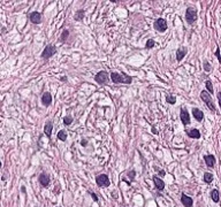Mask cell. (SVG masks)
<instances>
[{
	"label": "cell",
	"mask_w": 221,
	"mask_h": 207,
	"mask_svg": "<svg viewBox=\"0 0 221 207\" xmlns=\"http://www.w3.org/2000/svg\"><path fill=\"white\" fill-rule=\"evenodd\" d=\"M51 102H52V96H51V93L50 92H45L42 96V104L47 107V106L51 105Z\"/></svg>",
	"instance_id": "7c38bea8"
},
{
	"label": "cell",
	"mask_w": 221,
	"mask_h": 207,
	"mask_svg": "<svg viewBox=\"0 0 221 207\" xmlns=\"http://www.w3.org/2000/svg\"><path fill=\"white\" fill-rule=\"evenodd\" d=\"M180 118L182 121V123L184 125H188L190 123V116L188 111L186 109V107H181V112H180Z\"/></svg>",
	"instance_id": "ba28073f"
},
{
	"label": "cell",
	"mask_w": 221,
	"mask_h": 207,
	"mask_svg": "<svg viewBox=\"0 0 221 207\" xmlns=\"http://www.w3.org/2000/svg\"><path fill=\"white\" fill-rule=\"evenodd\" d=\"M152 132H153L154 135H156V134H158V131L156 130V128H154V127H152Z\"/></svg>",
	"instance_id": "836d02e7"
},
{
	"label": "cell",
	"mask_w": 221,
	"mask_h": 207,
	"mask_svg": "<svg viewBox=\"0 0 221 207\" xmlns=\"http://www.w3.org/2000/svg\"><path fill=\"white\" fill-rule=\"evenodd\" d=\"M111 80L115 84H130L132 77L123 73H111Z\"/></svg>",
	"instance_id": "6da1fadb"
},
{
	"label": "cell",
	"mask_w": 221,
	"mask_h": 207,
	"mask_svg": "<svg viewBox=\"0 0 221 207\" xmlns=\"http://www.w3.org/2000/svg\"><path fill=\"white\" fill-rule=\"evenodd\" d=\"M204 160L206 162V166L210 167V168H213L214 165H215V156L212 155V154H207L204 156Z\"/></svg>",
	"instance_id": "4fadbf2b"
},
{
	"label": "cell",
	"mask_w": 221,
	"mask_h": 207,
	"mask_svg": "<svg viewBox=\"0 0 221 207\" xmlns=\"http://www.w3.org/2000/svg\"><path fill=\"white\" fill-rule=\"evenodd\" d=\"M29 19L33 24H40L42 23V14L39 12H32L29 15Z\"/></svg>",
	"instance_id": "30bf717a"
},
{
	"label": "cell",
	"mask_w": 221,
	"mask_h": 207,
	"mask_svg": "<svg viewBox=\"0 0 221 207\" xmlns=\"http://www.w3.org/2000/svg\"><path fill=\"white\" fill-rule=\"evenodd\" d=\"M166 101L170 105H174L176 102V98H175V96H172L170 93H168V94H166Z\"/></svg>",
	"instance_id": "ffe728a7"
},
{
	"label": "cell",
	"mask_w": 221,
	"mask_h": 207,
	"mask_svg": "<svg viewBox=\"0 0 221 207\" xmlns=\"http://www.w3.org/2000/svg\"><path fill=\"white\" fill-rule=\"evenodd\" d=\"M217 97H218V101H219V105H220V108H221V91H219V92H218Z\"/></svg>",
	"instance_id": "1f68e13d"
},
{
	"label": "cell",
	"mask_w": 221,
	"mask_h": 207,
	"mask_svg": "<svg viewBox=\"0 0 221 207\" xmlns=\"http://www.w3.org/2000/svg\"><path fill=\"white\" fill-rule=\"evenodd\" d=\"M159 173H160V175H162V176H163V175H166V172H163V170H160Z\"/></svg>",
	"instance_id": "d590c367"
},
{
	"label": "cell",
	"mask_w": 221,
	"mask_h": 207,
	"mask_svg": "<svg viewBox=\"0 0 221 207\" xmlns=\"http://www.w3.org/2000/svg\"><path fill=\"white\" fill-rule=\"evenodd\" d=\"M203 67H204V70H205V71H211V70H212V67H211V64H210L209 61H205Z\"/></svg>",
	"instance_id": "83f0119b"
},
{
	"label": "cell",
	"mask_w": 221,
	"mask_h": 207,
	"mask_svg": "<svg viewBox=\"0 0 221 207\" xmlns=\"http://www.w3.org/2000/svg\"><path fill=\"white\" fill-rule=\"evenodd\" d=\"M60 80H61L62 82H67V77H66V76H62V77H61Z\"/></svg>",
	"instance_id": "e575fe53"
},
{
	"label": "cell",
	"mask_w": 221,
	"mask_h": 207,
	"mask_svg": "<svg viewBox=\"0 0 221 207\" xmlns=\"http://www.w3.org/2000/svg\"><path fill=\"white\" fill-rule=\"evenodd\" d=\"M21 190H22V192H26V188H24V186H22Z\"/></svg>",
	"instance_id": "8d00e7d4"
},
{
	"label": "cell",
	"mask_w": 221,
	"mask_h": 207,
	"mask_svg": "<svg viewBox=\"0 0 221 207\" xmlns=\"http://www.w3.org/2000/svg\"><path fill=\"white\" fill-rule=\"evenodd\" d=\"M153 28L159 31V32H165L167 28H168V26H167V22H166V20L165 19H157L156 21H154V23H153Z\"/></svg>",
	"instance_id": "8992f818"
},
{
	"label": "cell",
	"mask_w": 221,
	"mask_h": 207,
	"mask_svg": "<svg viewBox=\"0 0 221 207\" xmlns=\"http://www.w3.org/2000/svg\"><path fill=\"white\" fill-rule=\"evenodd\" d=\"M192 115H193V118H196L198 122H202L203 118H204L203 111H200L199 108H192Z\"/></svg>",
	"instance_id": "2e32d148"
},
{
	"label": "cell",
	"mask_w": 221,
	"mask_h": 207,
	"mask_svg": "<svg viewBox=\"0 0 221 207\" xmlns=\"http://www.w3.org/2000/svg\"><path fill=\"white\" fill-rule=\"evenodd\" d=\"M205 87L209 91V93H212L213 94V85H212V82L211 81H206L205 82Z\"/></svg>",
	"instance_id": "cb8c5ba5"
},
{
	"label": "cell",
	"mask_w": 221,
	"mask_h": 207,
	"mask_svg": "<svg viewBox=\"0 0 221 207\" xmlns=\"http://www.w3.org/2000/svg\"><path fill=\"white\" fill-rule=\"evenodd\" d=\"M96 183H97V185L100 186V188H107V186L111 184L109 178H108L107 175H105V174L98 175V176L96 177Z\"/></svg>",
	"instance_id": "52a82bcc"
},
{
	"label": "cell",
	"mask_w": 221,
	"mask_h": 207,
	"mask_svg": "<svg viewBox=\"0 0 221 207\" xmlns=\"http://www.w3.org/2000/svg\"><path fill=\"white\" fill-rule=\"evenodd\" d=\"M55 53H57V47L53 46L52 44H50V45H47V46L44 48V51H43V53H42V58L44 60H47V59H50L52 55H54Z\"/></svg>",
	"instance_id": "277c9868"
},
{
	"label": "cell",
	"mask_w": 221,
	"mask_h": 207,
	"mask_svg": "<svg viewBox=\"0 0 221 207\" xmlns=\"http://www.w3.org/2000/svg\"><path fill=\"white\" fill-rule=\"evenodd\" d=\"M203 179H204V182H205V183L210 184V183H212V181H213V175H212L211 173H205V174H204V177H203Z\"/></svg>",
	"instance_id": "44dd1931"
},
{
	"label": "cell",
	"mask_w": 221,
	"mask_h": 207,
	"mask_svg": "<svg viewBox=\"0 0 221 207\" xmlns=\"http://www.w3.org/2000/svg\"><path fill=\"white\" fill-rule=\"evenodd\" d=\"M38 181H39V183H40L44 188H47V186L50 185L51 178H50V175H48V174H46V173H42V174L39 175V177H38Z\"/></svg>",
	"instance_id": "9c48e42d"
},
{
	"label": "cell",
	"mask_w": 221,
	"mask_h": 207,
	"mask_svg": "<svg viewBox=\"0 0 221 207\" xmlns=\"http://www.w3.org/2000/svg\"><path fill=\"white\" fill-rule=\"evenodd\" d=\"M187 52H188L187 47H180V48L176 51V60H177L179 62H180V61H182L183 58L186 57Z\"/></svg>",
	"instance_id": "9a60e30c"
},
{
	"label": "cell",
	"mask_w": 221,
	"mask_h": 207,
	"mask_svg": "<svg viewBox=\"0 0 221 207\" xmlns=\"http://www.w3.org/2000/svg\"><path fill=\"white\" fill-rule=\"evenodd\" d=\"M200 98H202V100L205 102V105L210 108V111L211 112H213V113H215L217 112V108H215V105H214V102H213V100H212V97L210 96V93L207 92V91H202L200 92Z\"/></svg>",
	"instance_id": "7a4b0ae2"
},
{
	"label": "cell",
	"mask_w": 221,
	"mask_h": 207,
	"mask_svg": "<svg viewBox=\"0 0 221 207\" xmlns=\"http://www.w3.org/2000/svg\"><path fill=\"white\" fill-rule=\"evenodd\" d=\"M153 183H154L157 190H159V191H162V190L165 189V182H163L161 178L154 176V177H153Z\"/></svg>",
	"instance_id": "e0dca14e"
},
{
	"label": "cell",
	"mask_w": 221,
	"mask_h": 207,
	"mask_svg": "<svg viewBox=\"0 0 221 207\" xmlns=\"http://www.w3.org/2000/svg\"><path fill=\"white\" fill-rule=\"evenodd\" d=\"M198 19V14H197V9L196 8H192L189 7L187 10H186V21L189 23V24H193Z\"/></svg>",
	"instance_id": "3957f363"
},
{
	"label": "cell",
	"mask_w": 221,
	"mask_h": 207,
	"mask_svg": "<svg viewBox=\"0 0 221 207\" xmlns=\"http://www.w3.org/2000/svg\"><path fill=\"white\" fill-rule=\"evenodd\" d=\"M89 193H90V196H91V197H92V199H94V200H95V201H98V197H97V196H96V193H95V192H92V191H90V192H89Z\"/></svg>",
	"instance_id": "4dcf8cb0"
},
{
	"label": "cell",
	"mask_w": 221,
	"mask_h": 207,
	"mask_svg": "<svg viewBox=\"0 0 221 207\" xmlns=\"http://www.w3.org/2000/svg\"><path fill=\"white\" fill-rule=\"evenodd\" d=\"M84 14H85V12H84L83 9L77 10L76 14H75V20H76V21H81V20L84 17Z\"/></svg>",
	"instance_id": "7402d4cb"
},
{
	"label": "cell",
	"mask_w": 221,
	"mask_h": 207,
	"mask_svg": "<svg viewBox=\"0 0 221 207\" xmlns=\"http://www.w3.org/2000/svg\"><path fill=\"white\" fill-rule=\"evenodd\" d=\"M58 138H59L61 142H64V141L67 139V132H66L64 130H60V131L58 132Z\"/></svg>",
	"instance_id": "603a6c76"
},
{
	"label": "cell",
	"mask_w": 221,
	"mask_h": 207,
	"mask_svg": "<svg viewBox=\"0 0 221 207\" xmlns=\"http://www.w3.org/2000/svg\"><path fill=\"white\" fill-rule=\"evenodd\" d=\"M73 121H74L73 118H71V116H69V115L63 118V123H64V125H70V124L73 123Z\"/></svg>",
	"instance_id": "484cf974"
},
{
	"label": "cell",
	"mask_w": 221,
	"mask_h": 207,
	"mask_svg": "<svg viewBox=\"0 0 221 207\" xmlns=\"http://www.w3.org/2000/svg\"><path fill=\"white\" fill-rule=\"evenodd\" d=\"M52 131H53V123H52L51 121H48V122H46L45 125H44V134H45L48 138H51Z\"/></svg>",
	"instance_id": "5bb4252c"
},
{
	"label": "cell",
	"mask_w": 221,
	"mask_h": 207,
	"mask_svg": "<svg viewBox=\"0 0 221 207\" xmlns=\"http://www.w3.org/2000/svg\"><path fill=\"white\" fill-rule=\"evenodd\" d=\"M127 175H128V176L130 177V181H132V179L135 178V175H136V172H135V170H130V172H129V173H128Z\"/></svg>",
	"instance_id": "f1b7e54d"
},
{
	"label": "cell",
	"mask_w": 221,
	"mask_h": 207,
	"mask_svg": "<svg viewBox=\"0 0 221 207\" xmlns=\"http://www.w3.org/2000/svg\"><path fill=\"white\" fill-rule=\"evenodd\" d=\"M68 36H69V30H63L60 40H61V42H66V40H67V38H68Z\"/></svg>",
	"instance_id": "4316f807"
},
{
	"label": "cell",
	"mask_w": 221,
	"mask_h": 207,
	"mask_svg": "<svg viewBox=\"0 0 221 207\" xmlns=\"http://www.w3.org/2000/svg\"><path fill=\"white\" fill-rule=\"evenodd\" d=\"M211 198H212V200H213L214 203H219L220 196H219V191H218L217 189H214V190L211 191Z\"/></svg>",
	"instance_id": "d6986e66"
},
{
	"label": "cell",
	"mask_w": 221,
	"mask_h": 207,
	"mask_svg": "<svg viewBox=\"0 0 221 207\" xmlns=\"http://www.w3.org/2000/svg\"><path fill=\"white\" fill-rule=\"evenodd\" d=\"M215 57L218 58V60H219V62L221 63V55H220V47L218 46L217 47V51H215Z\"/></svg>",
	"instance_id": "f546056e"
},
{
	"label": "cell",
	"mask_w": 221,
	"mask_h": 207,
	"mask_svg": "<svg viewBox=\"0 0 221 207\" xmlns=\"http://www.w3.org/2000/svg\"><path fill=\"white\" fill-rule=\"evenodd\" d=\"M187 134H188V136H189L190 138H193V139H198V138H200V132H199L198 129L192 128V129H190V130L187 131Z\"/></svg>",
	"instance_id": "ac0fdd59"
},
{
	"label": "cell",
	"mask_w": 221,
	"mask_h": 207,
	"mask_svg": "<svg viewBox=\"0 0 221 207\" xmlns=\"http://www.w3.org/2000/svg\"><path fill=\"white\" fill-rule=\"evenodd\" d=\"M108 77H109L108 73L105 71V70H101V71H99V73L95 76V81L97 82V83L104 85V84H107V82H108Z\"/></svg>",
	"instance_id": "5b68a950"
},
{
	"label": "cell",
	"mask_w": 221,
	"mask_h": 207,
	"mask_svg": "<svg viewBox=\"0 0 221 207\" xmlns=\"http://www.w3.org/2000/svg\"><path fill=\"white\" fill-rule=\"evenodd\" d=\"M81 145H82V146H87V145H88V141H87V139H83V141L81 142Z\"/></svg>",
	"instance_id": "d6a6232c"
},
{
	"label": "cell",
	"mask_w": 221,
	"mask_h": 207,
	"mask_svg": "<svg viewBox=\"0 0 221 207\" xmlns=\"http://www.w3.org/2000/svg\"><path fill=\"white\" fill-rule=\"evenodd\" d=\"M154 46H156V42H154L153 39H149V40L146 42V45H145L146 48H152V47H154Z\"/></svg>",
	"instance_id": "d4e9b609"
},
{
	"label": "cell",
	"mask_w": 221,
	"mask_h": 207,
	"mask_svg": "<svg viewBox=\"0 0 221 207\" xmlns=\"http://www.w3.org/2000/svg\"><path fill=\"white\" fill-rule=\"evenodd\" d=\"M181 203L183 204V206L184 207H192V204H193V200H192V198L189 197V196H187V195H182L181 196Z\"/></svg>",
	"instance_id": "8fae6325"
}]
</instances>
